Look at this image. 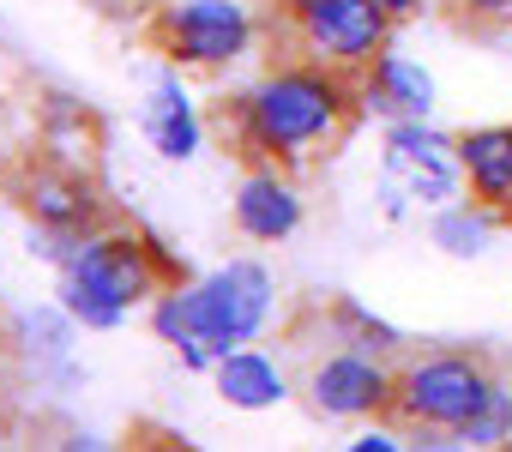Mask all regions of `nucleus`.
I'll return each mask as SVG.
<instances>
[{
	"instance_id": "f257e3e1",
	"label": "nucleus",
	"mask_w": 512,
	"mask_h": 452,
	"mask_svg": "<svg viewBox=\"0 0 512 452\" xmlns=\"http://www.w3.org/2000/svg\"><path fill=\"white\" fill-rule=\"evenodd\" d=\"M356 109H362L356 73H338V67H320V61H284V67L260 73L241 91L235 133L253 157L296 169L314 151H326L350 127Z\"/></svg>"
},
{
	"instance_id": "f03ea898",
	"label": "nucleus",
	"mask_w": 512,
	"mask_h": 452,
	"mask_svg": "<svg viewBox=\"0 0 512 452\" xmlns=\"http://www.w3.org/2000/svg\"><path fill=\"white\" fill-rule=\"evenodd\" d=\"M163 290V260L139 230H97L73 242V254L55 266V302L85 326V332H115L151 296Z\"/></svg>"
},
{
	"instance_id": "7ed1b4c3",
	"label": "nucleus",
	"mask_w": 512,
	"mask_h": 452,
	"mask_svg": "<svg viewBox=\"0 0 512 452\" xmlns=\"http://www.w3.org/2000/svg\"><path fill=\"white\" fill-rule=\"evenodd\" d=\"M380 181H386V211L398 217L404 205H452L470 193L458 133H440L434 121H386L380 133Z\"/></svg>"
},
{
	"instance_id": "20e7f679",
	"label": "nucleus",
	"mask_w": 512,
	"mask_h": 452,
	"mask_svg": "<svg viewBox=\"0 0 512 452\" xmlns=\"http://www.w3.org/2000/svg\"><path fill=\"white\" fill-rule=\"evenodd\" d=\"M175 290H181L187 326L229 344V350L235 344H260L272 332V320H278V278L260 260H223L217 272H205L193 284H175Z\"/></svg>"
},
{
	"instance_id": "39448f33",
	"label": "nucleus",
	"mask_w": 512,
	"mask_h": 452,
	"mask_svg": "<svg viewBox=\"0 0 512 452\" xmlns=\"http://www.w3.org/2000/svg\"><path fill=\"white\" fill-rule=\"evenodd\" d=\"M494 368L470 350H428L416 362L398 368V392H392V416L410 434H458L464 416L482 404Z\"/></svg>"
},
{
	"instance_id": "423d86ee",
	"label": "nucleus",
	"mask_w": 512,
	"mask_h": 452,
	"mask_svg": "<svg viewBox=\"0 0 512 452\" xmlns=\"http://www.w3.org/2000/svg\"><path fill=\"white\" fill-rule=\"evenodd\" d=\"M151 31L157 49L193 73H229L260 49V19L247 0H169Z\"/></svg>"
},
{
	"instance_id": "0eeeda50",
	"label": "nucleus",
	"mask_w": 512,
	"mask_h": 452,
	"mask_svg": "<svg viewBox=\"0 0 512 452\" xmlns=\"http://www.w3.org/2000/svg\"><path fill=\"white\" fill-rule=\"evenodd\" d=\"M19 211L31 217V254L61 266L73 254V242L103 223V193L73 163H31L19 175Z\"/></svg>"
},
{
	"instance_id": "6e6552de",
	"label": "nucleus",
	"mask_w": 512,
	"mask_h": 452,
	"mask_svg": "<svg viewBox=\"0 0 512 452\" xmlns=\"http://www.w3.org/2000/svg\"><path fill=\"white\" fill-rule=\"evenodd\" d=\"M284 19L308 61L338 73H362L374 67L380 49H392V13L374 0H296V7H284Z\"/></svg>"
},
{
	"instance_id": "1a4fd4ad",
	"label": "nucleus",
	"mask_w": 512,
	"mask_h": 452,
	"mask_svg": "<svg viewBox=\"0 0 512 452\" xmlns=\"http://www.w3.org/2000/svg\"><path fill=\"white\" fill-rule=\"evenodd\" d=\"M302 392H308V410H314L320 422H374V416L392 410L398 374H392L374 350L344 344V350H332V356H320V362L308 368Z\"/></svg>"
},
{
	"instance_id": "9d476101",
	"label": "nucleus",
	"mask_w": 512,
	"mask_h": 452,
	"mask_svg": "<svg viewBox=\"0 0 512 452\" xmlns=\"http://www.w3.org/2000/svg\"><path fill=\"white\" fill-rule=\"evenodd\" d=\"M229 217H235V230H241L247 242L278 248V242H290V236L302 230L308 205H302V187L290 181L284 163H260V169L241 175V187H235V199H229Z\"/></svg>"
},
{
	"instance_id": "9b49d317",
	"label": "nucleus",
	"mask_w": 512,
	"mask_h": 452,
	"mask_svg": "<svg viewBox=\"0 0 512 452\" xmlns=\"http://www.w3.org/2000/svg\"><path fill=\"white\" fill-rule=\"evenodd\" d=\"M139 133H145V145L163 163H193L205 151V121H199V103H193V91H187L175 61L151 79V91L139 103Z\"/></svg>"
},
{
	"instance_id": "f8f14e48",
	"label": "nucleus",
	"mask_w": 512,
	"mask_h": 452,
	"mask_svg": "<svg viewBox=\"0 0 512 452\" xmlns=\"http://www.w3.org/2000/svg\"><path fill=\"white\" fill-rule=\"evenodd\" d=\"M356 97L368 115L380 121H434V103H440V85L422 61L398 55V49H380L374 67L356 73Z\"/></svg>"
},
{
	"instance_id": "ddd939ff",
	"label": "nucleus",
	"mask_w": 512,
	"mask_h": 452,
	"mask_svg": "<svg viewBox=\"0 0 512 452\" xmlns=\"http://www.w3.org/2000/svg\"><path fill=\"white\" fill-rule=\"evenodd\" d=\"M211 386H217V398L229 404V410H278L284 398H290V374H284V362L272 356V350H260V344H235L217 368H211Z\"/></svg>"
},
{
	"instance_id": "4468645a",
	"label": "nucleus",
	"mask_w": 512,
	"mask_h": 452,
	"mask_svg": "<svg viewBox=\"0 0 512 452\" xmlns=\"http://www.w3.org/2000/svg\"><path fill=\"white\" fill-rule=\"evenodd\" d=\"M458 157H464L470 193L506 217V211H512V121L464 127V133H458Z\"/></svg>"
},
{
	"instance_id": "2eb2a0df",
	"label": "nucleus",
	"mask_w": 512,
	"mask_h": 452,
	"mask_svg": "<svg viewBox=\"0 0 512 452\" xmlns=\"http://www.w3.org/2000/svg\"><path fill=\"white\" fill-rule=\"evenodd\" d=\"M85 326L61 308V302H49V308H25V314H13V326H7V344H13V356L19 362H31L37 374L43 368H67V356H73V338H79Z\"/></svg>"
},
{
	"instance_id": "dca6fc26",
	"label": "nucleus",
	"mask_w": 512,
	"mask_h": 452,
	"mask_svg": "<svg viewBox=\"0 0 512 452\" xmlns=\"http://www.w3.org/2000/svg\"><path fill=\"white\" fill-rule=\"evenodd\" d=\"M494 230H500V211L482 205L476 193H464L452 205H434V217H428V242L446 260H482L494 248Z\"/></svg>"
},
{
	"instance_id": "f3484780",
	"label": "nucleus",
	"mask_w": 512,
	"mask_h": 452,
	"mask_svg": "<svg viewBox=\"0 0 512 452\" xmlns=\"http://www.w3.org/2000/svg\"><path fill=\"white\" fill-rule=\"evenodd\" d=\"M452 446H470V452H488V446H512V374H494L482 404L464 416V428L452 434Z\"/></svg>"
},
{
	"instance_id": "a211bd4d",
	"label": "nucleus",
	"mask_w": 512,
	"mask_h": 452,
	"mask_svg": "<svg viewBox=\"0 0 512 452\" xmlns=\"http://www.w3.org/2000/svg\"><path fill=\"white\" fill-rule=\"evenodd\" d=\"M332 326L344 332L338 344H356V350H374V356H392L398 344H404V332L398 326H386L380 314H368L362 302H350V296H338L332 302Z\"/></svg>"
},
{
	"instance_id": "6ab92c4d",
	"label": "nucleus",
	"mask_w": 512,
	"mask_h": 452,
	"mask_svg": "<svg viewBox=\"0 0 512 452\" xmlns=\"http://www.w3.org/2000/svg\"><path fill=\"white\" fill-rule=\"evenodd\" d=\"M446 7L470 25H512V0H446Z\"/></svg>"
},
{
	"instance_id": "aec40b11",
	"label": "nucleus",
	"mask_w": 512,
	"mask_h": 452,
	"mask_svg": "<svg viewBox=\"0 0 512 452\" xmlns=\"http://www.w3.org/2000/svg\"><path fill=\"white\" fill-rule=\"evenodd\" d=\"M344 446H350V452H404L410 440H404V434H392V428H380V416H374V422H368L356 440H344Z\"/></svg>"
},
{
	"instance_id": "412c9836",
	"label": "nucleus",
	"mask_w": 512,
	"mask_h": 452,
	"mask_svg": "<svg viewBox=\"0 0 512 452\" xmlns=\"http://www.w3.org/2000/svg\"><path fill=\"white\" fill-rule=\"evenodd\" d=\"M374 7H386V13H392V25H404V19L434 13V0H374Z\"/></svg>"
},
{
	"instance_id": "4be33fe9",
	"label": "nucleus",
	"mask_w": 512,
	"mask_h": 452,
	"mask_svg": "<svg viewBox=\"0 0 512 452\" xmlns=\"http://www.w3.org/2000/svg\"><path fill=\"white\" fill-rule=\"evenodd\" d=\"M284 7H296V0H284Z\"/></svg>"
}]
</instances>
